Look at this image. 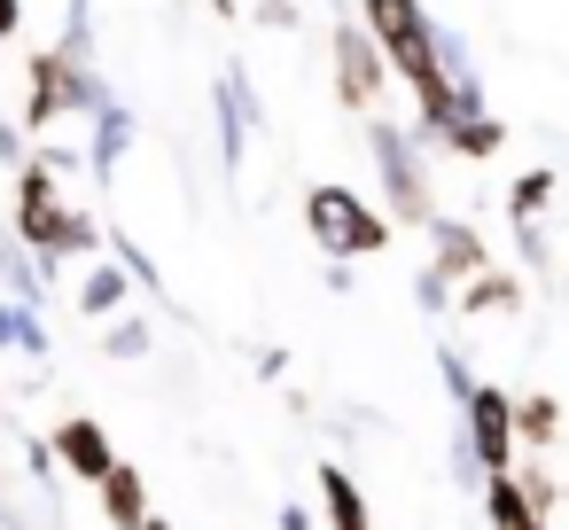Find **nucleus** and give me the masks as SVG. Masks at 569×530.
<instances>
[{"label":"nucleus","mask_w":569,"mask_h":530,"mask_svg":"<svg viewBox=\"0 0 569 530\" xmlns=\"http://www.w3.org/2000/svg\"><path fill=\"white\" fill-rule=\"evenodd\" d=\"M359 24L375 32L382 63L398 71V87H413V133L437 149L445 118H452V79H445V56H437V17L429 0H351Z\"/></svg>","instance_id":"f257e3e1"},{"label":"nucleus","mask_w":569,"mask_h":530,"mask_svg":"<svg viewBox=\"0 0 569 530\" xmlns=\"http://www.w3.org/2000/svg\"><path fill=\"white\" fill-rule=\"evenodd\" d=\"M141 530H172V522H164V514H149V522H141Z\"/></svg>","instance_id":"72a5a7b5"},{"label":"nucleus","mask_w":569,"mask_h":530,"mask_svg":"<svg viewBox=\"0 0 569 530\" xmlns=\"http://www.w3.org/2000/svg\"><path fill=\"white\" fill-rule=\"evenodd\" d=\"M452 312H460V320H499V312L515 320V312H522V273L491 258L483 273H468V281L452 289Z\"/></svg>","instance_id":"f8f14e48"},{"label":"nucleus","mask_w":569,"mask_h":530,"mask_svg":"<svg viewBox=\"0 0 569 530\" xmlns=\"http://www.w3.org/2000/svg\"><path fill=\"white\" fill-rule=\"evenodd\" d=\"M507 234H515L522 273H553V234H546V219H507Z\"/></svg>","instance_id":"b1692460"},{"label":"nucleus","mask_w":569,"mask_h":530,"mask_svg":"<svg viewBox=\"0 0 569 530\" xmlns=\"http://www.w3.org/2000/svg\"><path fill=\"white\" fill-rule=\"evenodd\" d=\"M133 304V273L118 266V258H87V281L71 289V312L79 320H110V312H126Z\"/></svg>","instance_id":"ddd939ff"},{"label":"nucleus","mask_w":569,"mask_h":530,"mask_svg":"<svg viewBox=\"0 0 569 530\" xmlns=\"http://www.w3.org/2000/svg\"><path fill=\"white\" fill-rule=\"evenodd\" d=\"M79 63H87V56H63V48H32V56H24V110H17L24 133H48V126L71 118V71H79Z\"/></svg>","instance_id":"0eeeda50"},{"label":"nucleus","mask_w":569,"mask_h":530,"mask_svg":"<svg viewBox=\"0 0 569 530\" xmlns=\"http://www.w3.org/2000/svg\"><path fill=\"white\" fill-rule=\"evenodd\" d=\"M421 234H429V266H437V273H452V281H468V273H483V266H491V242H483V227H476V219L437 211Z\"/></svg>","instance_id":"9b49d317"},{"label":"nucleus","mask_w":569,"mask_h":530,"mask_svg":"<svg viewBox=\"0 0 569 530\" xmlns=\"http://www.w3.org/2000/svg\"><path fill=\"white\" fill-rule=\"evenodd\" d=\"M507 149V126L491 118V110H460L445 133H437V157H460V164H491Z\"/></svg>","instance_id":"2eb2a0df"},{"label":"nucleus","mask_w":569,"mask_h":530,"mask_svg":"<svg viewBox=\"0 0 569 530\" xmlns=\"http://www.w3.org/2000/svg\"><path fill=\"white\" fill-rule=\"evenodd\" d=\"M24 157H32V133L17 118H0V164H24Z\"/></svg>","instance_id":"c85d7f7f"},{"label":"nucleus","mask_w":569,"mask_h":530,"mask_svg":"<svg viewBox=\"0 0 569 530\" xmlns=\"http://www.w3.org/2000/svg\"><path fill=\"white\" fill-rule=\"evenodd\" d=\"M48 452H56V468H63L71 483H87V491L118 468V444H110V429H102L94 413H63V421L48 429Z\"/></svg>","instance_id":"6e6552de"},{"label":"nucleus","mask_w":569,"mask_h":530,"mask_svg":"<svg viewBox=\"0 0 569 530\" xmlns=\"http://www.w3.org/2000/svg\"><path fill=\"white\" fill-rule=\"evenodd\" d=\"M515 483H522V499H530L546 522H553V514H561V499H569V483L553 476V460H546V452H522V460H515Z\"/></svg>","instance_id":"4be33fe9"},{"label":"nucleus","mask_w":569,"mask_h":530,"mask_svg":"<svg viewBox=\"0 0 569 530\" xmlns=\"http://www.w3.org/2000/svg\"><path fill=\"white\" fill-rule=\"evenodd\" d=\"M24 40V0H0V48Z\"/></svg>","instance_id":"7c9ffc66"},{"label":"nucleus","mask_w":569,"mask_h":530,"mask_svg":"<svg viewBox=\"0 0 569 530\" xmlns=\"http://www.w3.org/2000/svg\"><path fill=\"white\" fill-rule=\"evenodd\" d=\"M203 9H211V17H234V0H203Z\"/></svg>","instance_id":"473e14b6"},{"label":"nucleus","mask_w":569,"mask_h":530,"mask_svg":"<svg viewBox=\"0 0 569 530\" xmlns=\"http://www.w3.org/2000/svg\"><path fill=\"white\" fill-rule=\"evenodd\" d=\"M553 196H561V172H553V164H530V172H515V188H507V219H546Z\"/></svg>","instance_id":"412c9836"},{"label":"nucleus","mask_w":569,"mask_h":530,"mask_svg":"<svg viewBox=\"0 0 569 530\" xmlns=\"http://www.w3.org/2000/svg\"><path fill=\"white\" fill-rule=\"evenodd\" d=\"M359 126H367L375 180H382V211H390L398 227H429V219H437V149H429L406 118H390V110H375V118H359Z\"/></svg>","instance_id":"7ed1b4c3"},{"label":"nucleus","mask_w":569,"mask_h":530,"mask_svg":"<svg viewBox=\"0 0 569 530\" xmlns=\"http://www.w3.org/2000/svg\"><path fill=\"white\" fill-rule=\"evenodd\" d=\"M273 522H281V530H312V507H297V499H289V507H281Z\"/></svg>","instance_id":"2f4dec72"},{"label":"nucleus","mask_w":569,"mask_h":530,"mask_svg":"<svg viewBox=\"0 0 569 530\" xmlns=\"http://www.w3.org/2000/svg\"><path fill=\"white\" fill-rule=\"evenodd\" d=\"M56 281H63V258H40L24 234L0 227V289H9L17 304H32V312H48L56 304Z\"/></svg>","instance_id":"9d476101"},{"label":"nucleus","mask_w":569,"mask_h":530,"mask_svg":"<svg viewBox=\"0 0 569 530\" xmlns=\"http://www.w3.org/2000/svg\"><path fill=\"white\" fill-rule=\"evenodd\" d=\"M94 499H102V522H110V530H141V522L157 514V507H149V476H141L133 460H118V468L94 483Z\"/></svg>","instance_id":"4468645a"},{"label":"nucleus","mask_w":569,"mask_h":530,"mask_svg":"<svg viewBox=\"0 0 569 530\" xmlns=\"http://www.w3.org/2000/svg\"><path fill=\"white\" fill-rule=\"evenodd\" d=\"M126 149H133V110H126V102L110 94V102H102V110L87 118V172H94V180H110Z\"/></svg>","instance_id":"dca6fc26"},{"label":"nucleus","mask_w":569,"mask_h":530,"mask_svg":"<svg viewBox=\"0 0 569 530\" xmlns=\"http://www.w3.org/2000/svg\"><path fill=\"white\" fill-rule=\"evenodd\" d=\"M110 258H118V266L133 273V289H164V273H157V258H149V250H141L133 234H110Z\"/></svg>","instance_id":"a878e982"},{"label":"nucleus","mask_w":569,"mask_h":530,"mask_svg":"<svg viewBox=\"0 0 569 530\" xmlns=\"http://www.w3.org/2000/svg\"><path fill=\"white\" fill-rule=\"evenodd\" d=\"M437 374H445V390H452V406L476 390V367H468V351L460 343H437Z\"/></svg>","instance_id":"cd10ccee"},{"label":"nucleus","mask_w":569,"mask_h":530,"mask_svg":"<svg viewBox=\"0 0 569 530\" xmlns=\"http://www.w3.org/2000/svg\"><path fill=\"white\" fill-rule=\"evenodd\" d=\"M305 234H312L320 258L359 266V258H382V250L398 242V219L375 211V203H367L359 188H343V180H312V188H305Z\"/></svg>","instance_id":"20e7f679"},{"label":"nucleus","mask_w":569,"mask_h":530,"mask_svg":"<svg viewBox=\"0 0 569 530\" xmlns=\"http://www.w3.org/2000/svg\"><path fill=\"white\" fill-rule=\"evenodd\" d=\"M258 24L266 32H297L305 17H297V0H258Z\"/></svg>","instance_id":"c756f323"},{"label":"nucleus","mask_w":569,"mask_h":530,"mask_svg":"<svg viewBox=\"0 0 569 530\" xmlns=\"http://www.w3.org/2000/svg\"><path fill=\"white\" fill-rule=\"evenodd\" d=\"M328 87H336V102H343L351 118L390 110L398 71L382 63V48H375V32L359 24V9H336V24H328Z\"/></svg>","instance_id":"39448f33"},{"label":"nucleus","mask_w":569,"mask_h":530,"mask_svg":"<svg viewBox=\"0 0 569 530\" xmlns=\"http://www.w3.org/2000/svg\"><path fill=\"white\" fill-rule=\"evenodd\" d=\"M211 110H219V164H227V172H242V157H250V133L266 126V110H258V94H250V71H242V63H227V71H219V94H211Z\"/></svg>","instance_id":"1a4fd4ad"},{"label":"nucleus","mask_w":569,"mask_h":530,"mask_svg":"<svg viewBox=\"0 0 569 530\" xmlns=\"http://www.w3.org/2000/svg\"><path fill=\"white\" fill-rule=\"evenodd\" d=\"M63 56H87L94 63V0H63Z\"/></svg>","instance_id":"393cba45"},{"label":"nucleus","mask_w":569,"mask_h":530,"mask_svg":"<svg viewBox=\"0 0 569 530\" xmlns=\"http://www.w3.org/2000/svg\"><path fill=\"white\" fill-rule=\"evenodd\" d=\"M9 234H24L40 258H102L110 234L94 227V211L71 203V180L48 164V157H24L17 164V196H9Z\"/></svg>","instance_id":"f03ea898"},{"label":"nucleus","mask_w":569,"mask_h":530,"mask_svg":"<svg viewBox=\"0 0 569 530\" xmlns=\"http://www.w3.org/2000/svg\"><path fill=\"white\" fill-rule=\"evenodd\" d=\"M320 514H328V530H375V507L343 460H320Z\"/></svg>","instance_id":"f3484780"},{"label":"nucleus","mask_w":569,"mask_h":530,"mask_svg":"<svg viewBox=\"0 0 569 530\" xmlns=\"http://www.w3.org/2000/svg\"><path fill=\"white\" fill-rule=\"evenodd\" d=\"M102 351H110V359H149V351H157V328H149V320L126 304V312H110V328H102Z\"/></svg>","instance_id":"5701e85b"},{"label":"nucleus","mask_w":569,"mask_h":530,"mask_svg":"<svg viewBox=\"0 0 569 530\" xmlns=\"http://www.w3.org/2000/svg\"><path fill=\"white\" fill-rule=\"evenodd\" d=\"M452 289H460V281H452V273H437V266H421V273H413V304H421V312H452Z\"/></svg>","instance_id":"bb28decb"},{"label":"nucleus","mask_w":569,"mask_h":530,"mask_svg":"<svg viewBox=\"0 0 569 530\" xmlns=\"http://www.w3.org/2000/svg\"><path fill=\"white\" fill-rule=\"evenodd\" d=\"M460 437H468V452H476L483 476H507L522 460V444H515V390L507 382H476L460 398Z\"/></svg>","instance_id":"423d86ee"},{"label":"nucleus","mask_w":569,"mask_h":530,"mask_svg":"<svg viewBox=\"0 0 569 530\" xmlns=\"http://www.w3.org/2000/svg\"><path fill=\"white\" fill-rule=\"evenodd\" d=\"M0 351H17V359H48V351H56V336H48V320H40L32 304L0 297Z\"/></svg>","instance_id":"aec40b11"},{"label":"nucleus","mask_w":569,"mask_h":530,"mask_svg":"<svg viewBox=\"0 0 569 530\" xmlns=\"http://www.w3.org/2000/svg\"><path fill=\"white\" fill-rule=\"evenodd\" d=\"M561 421H569V413H561L553 390H515V444H522V452H553V444H561Z\"/></svg>","instance_id":"a211bd4d"},{"label":"nucleus","mask_w":569,"mask_h":530,"mask_svg":"<svg viewBox=\"0 0 569 530\" xmlns=\"http://www.w3.org/2000/svg\"><path fill=\"white\" fill-rule=\"evenodd\" d=\"M476 499H483V522H491V530H553V522L522 499L515 468H507V476H483V483H476Z\"/></svg>","instance_id":"6ab92c4d"}]
</instances>
